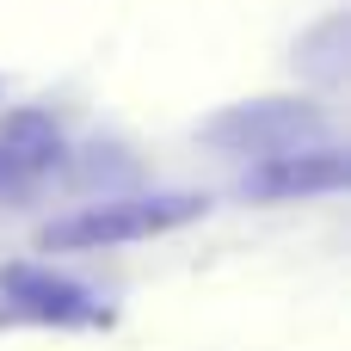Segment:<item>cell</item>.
Segmentation results:
<instances>
[{
    "mask_svg": "<svg viewBox=\"0 0 351 351\" xmlns=\"http://www.w3.org/2000/svg\"><path fill=\"white\" fill-rule=\"evenodd\" d=\"M204 204L197 197H123V204H93V210H74L62 222L43 228V247L49 253H86V247H123V241H148V234H167L179 222H191Z\"/></svg>",
    "mask_w": 351,
    "mask_h": 351,
    "instance_id": "cell-1",
    "label": "cell"
},
{
    "mask_svg": "<svg viewBox=\"0 0 351 351\" xmlns=\"http://www.w3.org/2000/svg\"><path fill=\"white\" fill-rule=\"evenodd\" d=\"M321 136H327V123H321V105H308V99H259V105H234L228 117L210 123V142L241 148V154H278V148H302Z\"/></svg>",
    "mask_w": 351,
    "mask_h": 351,
    "instance_id": "cell-2",
    "label": "cell"
},
{
    "mask_svg": "<svg viewBox=\"0 0 351 351\" xmlns=\"http://www.w3.org/2000/svg\"><path fill=\"white\" fill-rule=\"evenodd\" d=\"M346 185V148L339 142H302V148H278V154H259V167L247 173V191L253 197H321V191H339Z\"/></svg>",
    "mask_w": 351,
    "mask_h": 351,
    "instance_id": "cell-3",
    "label": "cell"
},
{
    "mask_svg": "<svg viewBox=\"0 0 351 351\" xmlns=\"http://www.w3.org/2000/svg\"><path fill=\"white\" fill-rule=\"evenodd\" d=\"M0 296H6V315L12 321H43V327H80V321H105V302L68 278H49V271H6L0 278Z\"/></svg>",
    "mask_w": 351,
    "mask_h": 351,
    "instance_id": "cell-4",
    "label": "cell"
},
{
    "mask_svg": "<svg viewBox=\"0 0 351 351\" xmlns=\"http://www.w3.org/2000/svg\"><path fill=\"white\" fill-rule=\"evenodd\" d=\"M62 160V130L43 111H12L0 117V197L25 191L31 179H43Z\"/></svg>",
    "mask_w": 351,
    "mask_h": 351,
    "instance_id": "cell-5",
    "label": "cell"
}]
</instances>
